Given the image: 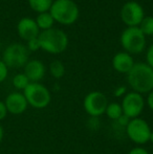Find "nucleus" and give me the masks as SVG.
<instances>
[{
	"mask_svg": "<svg viewBox=\"0 0 153 154\" xmlns=\"http://www.w3.org/2000/svg\"><path fill=\"white\" fill-rule=\"evenodd\" d=\"M146 101L144 99L143 94L137 93L135 91L127 92L122 97V106L123 113L126 116H128L130 120L135 118H139L145 109Z\"/></svg>",
	"mask_w": 153,
	"mask_h": 154,
	"instance_id": "obj_9",
	"label": "nucleus"
},
{
	"mask_svg": "<svg viewBox=\"0 0 153 154\" xmlns=\"http://www.w3.org/2000/svg\"><path fill=\"white\" fill-rule=\"evenodd\" d=\"M127 82L132 91L148 94L153 90V68L147 63H135L127 73Z\"/></svg>",
	"mask_w": 153,
	"mask_h": 154,
	"instance_id": "obj_1",
	"label": "nucleus"
},
{
	"mask_svg": "<svg viewBox=\"0 0 153 154\" xmlns=\"http://www.w3.org/2000/svg\"><path fill=\"white\" fill-rule=\"evenodd\" d=\"M120 42L126 53L136 55L143 53L145 49L146 36L142 32L139 26L127 27L121 35Z\"/></svg>",
	"mask_w": 153,
	"mask_h": 154,
	"instance_id": "obj_4",
	"label": "nucleus"
},
{
	"mask_svg": "<svg viewBox=\"0 0 153 154\" xmlns=\"http://www.w3.org/2000/svg\"><path fill=\"white\" fill-rule=\"evenodd\" d=\"M29 51L27 47L20 43L11 44L4 49L2 61L5 65L11 68H20L24 67L25 64L29 62Z\"/></svg>",
	"mask_w": 153,
	"mask_h": 154,
	"instance_id": "obj_7",
	"label": "nucleus"
},
{
	"mask_svg": "<svg viewBox=\"0 0 153 154\" xmlns=\"http://www.w3.org/2000/svg\"><path fill=\"white\" fill-rule=\"evenodd\" d=\"M127 92H128L127 87L124 85H122V86H118V87L115 89V92L113 93H115V97H123Z\"/></svg>",
	"mask_w": 153,
	"mask_h": 154,
	"instance_id": "obj_24",
	"label": "nucleus"
},
{
	"mask_svg": "<svg viewBox=\"0 0 153 154\" xmlns=\"http://www.w3.org/2000/svg\"><path fill=\"white\" fill-rule=\"evenodd\" d=\"M105 114H106L107 118L110 119V120L118 121L124 113H123V109H122L121 104L116 103V102H113V103H108L106 111H105Z\"/></svg>",
	"mask_w": 153,
	"mask_h": 154,
	"instance_id": "obj_17",
	"label": "nucleus"
},
{
	"mask_svg": "<svg viewBox=\"0 0 153 154\" xmlns=\"http://www.w3.org/2000/svg\"><path fill=\"white\" fill-rule=\"evenodd\" d=\"M120 16L127 27H135L141 24L145 13L143 6L136 1H128L122 6Z\"/></svg>",
	"mask_w": 153,
	"mask_h": 154,
	"instance_id": "obj_10",
	"label": "nucleus"
},
{
	"mask_svg": "<svg viewBox=\"0 0 153 154\" xmlns=\"http://www.w3.org/2000/svg\"><path fill=\"white\" fill-rule=\"evenodd\" d=\"M129 121H130V119H129L128 116H125V114H123V116H121V118L118 119V121H115V122L118 123V125L121 126V127H124V128H126V126L128 125Z\"/></svg>",
	"mask_w": 153,
	"mask_h": 154,
	"instance_id": "obj_26",
	"label": "nucleus"
},
{
	"mask_svg": "<svg viewBox=\"0 0 153 154\" xmlns=\"http://www.w3.org/2000/svg\"><path fill=\"white\" fill-rule=\"evenodd\" d=\"M5 107L8 109V112L15 116H18V114H22L23 112L26 111L27 109V101L25 99L24 94L21 92H12L6 97L5 99Z\"/></svg>",
	"mask_w": 153,
	"mask_h": 154,
	"instance_id": "obj_11",
	"label": "nucleus"
},
{
	"mask_svg": "<svg viewBox=\"0 0 153 154\" xmlns=\"http://www.w3.org/2000/svg\"><path fill=\"white\" fill-rule=\"evenodd\" d=\"M146 60H147V64L151 68H153V43L150 45L149 48H148L147 54H146Z\"/></svg>",
	"mask_w": 153,
	"mask_h": 154,
	"instance_id": "obj_23",
	"label": "nucleus"
},
{
	"mask_svg": "<svg viewBox=\"0 0 153 154\" xmlns=\"http://www.w3.org/2000/svg\"><path fill=\"white\" fill-rule=\"evenodd\" d=\"M17 32L21 39L25 41H29L32 39L37 38L40 34V29H39L37 23L34 19L32 18H22L17 24Z\"/></svg>",
	"mask_w": 153,
	"mask_h": 154,
	"instance_id": "obj_12",
	"label": "nucleus"
},
{
	"mask_svg": "<svg viewBox=\"0 0 153 154\" xmlns=\"http://www.w3.org/2000/svg\"><path fill=\"white\" fill-rule=\"evenodd\" d=\"M2 140H3V129H2L1 125H0V143L2 142Z\"/></svg>",
	"mask_w": 153,
	"mask_h": 154,
	"instance_id": "obj_29",
	"label": "nucleus"
},
{
	"mask_svg": "<svg viewBox=\"0 0 153 154\" xmlns=\"http://www.w3.org/2000/svg\"><path fill=\"white\" fill-rule=\"evenodd\" d=\"M49 72L55 79H61L65 75V66L61 61L55 60L49 64Z\"/></svg>",
	"mask_w": 153,
	"mask_h": 154,
	"instance_id": "obj_18",
	"label": "nucleus"
},
{
	"mask_svg": "<svg viewBox=\"0 0 153 154\" xmlns=\"http://www.w3.org/2000/svg\"><path fill=\"white\" fill-rule=\"evenodd\" d=\"M128 154H150V153L148 152V150H146L144 147L136 146V147H134V148L131 149Z\"/></svg>",
	"mask_w": 153,
	"mask_h": 154,
	"instance_id": "obj_25",
	"label": "nucleus"
},
{
	"mask_svg": "<svg viewBox=\"0 0 153 154\" xmlns=\"http://www.w3.org/2000/svg\"><path fill=\"white\" fill-rule=\"evenodd\" d=\"M29 83L31 82L24 73H18L13 78V85H14L15 88L19 90H24L29 86Z\"/></svg>",
	"mask_w": 153,
	"mask_h": 154,
	"instance_id": "obj_20",
	"label": "nucleus"
},
{
	"mask_svg": "<svg viewBox=\"0 0 153 154\" xmlns=\"http://www.w3.org/2000/svg\"><path fill=\"white\" fill-rule=\"evenodd\" d=\"M27 49L31 51H37L40 49V44H39V40L38 37L35 39H32V40L27 41V45H26Z\"/></svg>",
	"mask_w": 153,
	"mask_h": 154,
	"instance_id": "obj_21",
	"label": "nucleus"
},
{
	"mask_svg": "<svg viewBox=\"0 0 153 154\" xmlns=\"http://www.w3.org/2000/svg\"><path fill=\"white\" fill-rule=\"evenodd\" d=\"M27 104L36 109H43L51 102V94L48 88L41 83H29L23 90Z\"/></svg>",
	"mask_w": 153,
	"mask_h": 154,
	"instance_id": "obj_5",
	"label": "nucleus"
},
{
	"mask_svg": "<svg viewBox=\"0 0 153 154\" xmlns=\"http://www.w3.org/2000/svg\"><path fill=\"white\" fill-rule=\"evenodd\" d=\"M54 0H29V4L33 11L38 14L49 12Z\"/></svg>",
	"mask_w": 153,
	"mask_h": 154,
	"instance_id": "obj_16",
	"label": "nucleus"
},
{
	"mask_svg": "<svg viewBox=\"0 0 153 154\" xmlns=\"http://www.w3.org/2000/svg\"><path fill=\"white\" fill-rule=\"evenodd\" d=\"M146 103H147L148 107L153 111V90L150 91L149 93L147 94V99H146Z\"/></svg>",
	"mask_w": 153,
	"mask_h": 154,
	"instance_id": "obj_28",
	"label": "nucleus"
},
{
	"mask_svg": "<svg viewBox=\"0 0 153 154\" xmlns=\"http://www.w3.org/2000/svg\"><path fill=\"white\" fill-rule=\"evenodd\" d=\"M150 125L142 118H135L129 121L125 131L128 138L136 145H145L150 140L151 134Z\"/></svg>",
	"mask_w": 153,
	"mask_h": 154,
	"instance_id": "obj_6",
	"label": "nucleus"
},
{
	"mask_svg": "<svg viewBox=\"0 0 153 154\" xmlns=\"http://www.w3.org/2000/svg\"><path fill=\"white\" fill-rule=\"evenodd\" d=\"M35 21H36V23H37L40 31H46V29H53L54 23H55V20H54V18L51 17V15L49 14V12L38 14Z\"/></svg>",
	"mask_w": 153,
	"mask_h": 154,
	"instance_id": "obj_15",
	"label": "nucleus"
},
{
	"mask_svg": "<svg viewBox=\"0 0 153 154\" xmlns=\"http://www.w3.org/2000/svg\"><path fill=\"white\" fill-rule=\"evenodd\" d=\"M46 68L43 62L39 60H31L24 66V75L27 77L31 83H39L44 78Z\"/></svg>",
	"mask_w": 153,
	"mask_h": 154,
	"instance_id": "obj_13",
	"label": "nucleus"
},
{
	"mask_svg": "<svg viewBox=\"0 0 153 154\" xmlns=\"http://www.w3.org/2000/svg\"><path fill=\"white\" fill-rule=\"evenodd\" d=\"M6 114H8V109L5 107V104H4V102L0 101V121L3 120L6 116Z\"/></svg>",
	"mask_w": 153,
	"mask_h": 154,
	"instance_id": "obj_27",
	"label": "nucleus"
},
{
	"mask_svg": "<svg viewBox=\"0 0 153 154\" xmlns=\"http://www.w3.org/2000/svg\"><path fill=\"white\" fill-rule=\"evenodd\" d=\"M40 49L48 54L58 55L61 54L68 46V37L62 29H49L41 31L38 36Z\"/></svg>",
	"mask_w": 153,
	"mask_h": 154,
	"instance_id": "obj_2",
	"label": "nucleus"
},
{
	"mask_svg": "<svg viewBox=\"0 0 153 154\" xmlns=\"http://www.w3.org/2000/svg\"><path fill=\"white\" fill-rule=\"evenodd\" d=\"M49 14L55 22L62 25H72L79 18L80 11L79 6L72 0H55L51 4Z\"/></svg>",
	"mask_w": 153,
	"mask_h": 154,
	"instance_id": "obj_3",
	"label": "nucleus"
},
{
	"mask_svg": "<svg viewBox=\"0 0 153 154\" xmlns=\"http://www.w3.org/2000/svg\"><path fill=\"white\" fill-rule=\"evenodd\" d=\"M108 103V99L104 93L94 90L85 95L83 100V108L90 118H100L105 114Z\"/></svg>",
	"mask_w": 153,
	"mask_h": 154,
	"instance_id": "obj_8",
	"label": "nucleus"
},
{
	"mask_svg": "<svg viewBox=\"0 0 153 154\" xmlns=\"http://www.w3.org/2000/svg\"><path fill=\"white\" fill-rule=\"evenodd\" d=\"M139 27L145 36H153V17L145 16Z\"/></svg>",
	"mask_w": 153,
	"mask_h": 154,
	"instance_id": "obj_19",
	"label": "nucleus"
},
{
	"mask_svg": "<svg viewBox=\"0 0 153 154\" xmlns=\"http://www.w3.org/2000/svg\"><path fill=\"white\" fill-rule=\"evenodd\" d=\"M134 60H133L132 56L130 54L126 53V51H120V53L115 54L112 58V67L115 71L120 73H127L132 69L134 66Z\"/></svg>",
	"mask_w": 153,
	"mask_h": 154,
	"instance_id": "obj_14",
	"label": "nucleus"
},
{
	"mask_svg": "<svg viewBox=\"0 0 153 154\" xmlns=\"http://www.w3.org/2000/svg\"><path fill=\"white\" fill-rule=\"evenodd\" d=\"M8 73V67L6 66L5 63L1 60V61H0V83L3 82L4 80L6 79Z\"/></svg>",
	"mask_w": 153,
	"mask_h": 154,
	"instance_id": "obj_22",
	"label": "nucleus"
},
{
	"mask_svg": "<svg viewBox=\"0 0 153 154\" xmlns=\"http://www.w3.org/2000/svg\"><path fill=\"white\" fill-rule=\"evenodd\" d=\"M149 142H151L153 144V129L151 130V134H150V140Z\"/></svg>",
	"mask_w": 153,
	"mask_h": 154,
	"instance_id": "obj_30",
	"label": "nucleus"
}]
</instances>
